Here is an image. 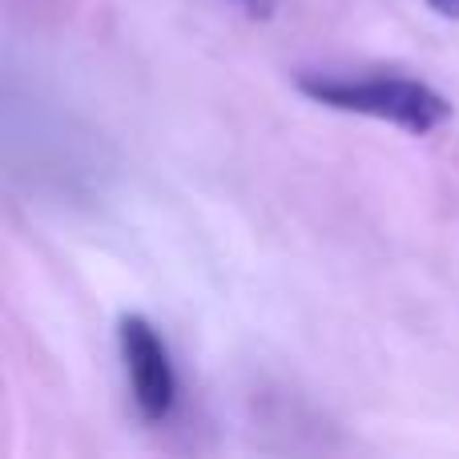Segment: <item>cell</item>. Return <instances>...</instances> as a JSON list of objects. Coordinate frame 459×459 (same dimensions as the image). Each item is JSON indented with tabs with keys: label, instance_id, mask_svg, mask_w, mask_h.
Returning <instances> with one entry per match:
<instances>
[{
	"label": "cell",
	"instance_id": "1",
	"mask_svg": "<svg viewBox=\"0 0 459 459\" xmlns=\"http://www.w3.org/2000/svg\"><path fill=\"white\" fill-rule=\"evenodd\" d=\"M299 93L334 113L387 121L411 137H428L455 117V105L436 85L399 73H371V77H342V73H302Z\"/></svg>",
	"mask_w": 459,
	"mask_h": 459
},
{
	"label": "cell",
	"instance_id": "2",
	"mask_svg": "<svg viewBox=\"0 0 459 459\" xmlns=\"http://www.w3.org/2000/svg\"><path fill=\"white\" fill-rule=\"evenodd\" d=\"M117 347L137 415L145 423H166L178 403V371L166 339L158 334V326L150 318L126 315L117 323Z\"/></svg>",
	"mask_w": 459,
	"mask_h": 459
},
{
	"label": "cell",
	"instance_id": "3",
	"mask_svg": "<svg viewBox=\"0 0 459 459\" xmlns=\"http://www.w3.org/2000/svg\"><path fill=\"white\" fill-rule=\"evenodd\" d=\"M230 4L234 8H242L246 16H254V21H270V16H274V0H230Z\"/></svg>",
	"mask_w": 459,
	"mask_h": 459
},
{
	"label": "cell",
	"instance_id": "4",
	"mask_svg": "<svg viewBox=\"0 0 459 459\" xmlns=\"http://www.w3.org/2000/svg\"><path fill=\"white\" fill-rule=\"evenodd\" d=\"M423 4H428L436 16H444V21L459 24V0H423Z\"/></svg>",
	"mask_w": 459,
	"mask_h": 459
}]
</instances>
